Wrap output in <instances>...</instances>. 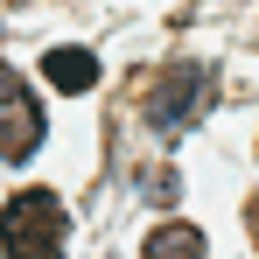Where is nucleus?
Instances as JSON below:
<instances>
[{
    "instance_id": "obj_1",
    "label": "nucleus",
    "mask_w": 259,
    "mask_h": 259,
    "mask_svg": "<svg viewBox=\"0 0 259 259\" xmlns=\"http://www.w3.org/2000/svg\"><path fill=\"white\" fill-rule=\"evenodd\" d=\"M63 203L49 189H14L0 210V245L7 259H63Z\"/></svg>"
},
{
    "instance_id": "obj_2",
    "label": "nucleus",
    "mask_w": 259,
    "mask_h": 259,
    "mask_svg": "<svg viewBox=\"0 0 259 259\" xmlns=\"http://www.w3.org/2000/svg\"><path fill=\"white\" fill-rule=\"evenodd\" d=\"M210 70L203 63H168L161 77H154V91H147V126L154 133H189L203 112H210Z\"/></svg>"
},
{
    "instance_id": "obj_3",
    "label": "nucleus",
    "mask_w": 259,
    "mask_h": 259,
    "mask_svg": "<svg viewBox=\"0 0 259 259\" xmlns=\"http://www.w3.org/2000/svg\"><path fill=\"white\" fill-rule=\"evenodd\" d=\"M35 147H42V105H35L28 77H14L0 63V161H28Z\"/></svg>"
},
{
    "instance_id": "obj_4",
    "label": "nucleus",
    "mask_w": 259,
    "mask_h": 259,
    "mask_svg": "<svg viewBox=\"0 0 259 259\" xmlns=\"http://www.w3.org/2000/svg\"><path fill=\"white\" fill-rule=\"evenodd\" d=\"M42 77L56 91H91V84H98V56H91V49H49Z\"/></svg>"
},
{
    "instance_id": "obj_5",
    "label": "nucleus",
    "mask_w": 259,
    "mask_h": 259,
    "mask_svg": "<svg viewBox=\"0 0 259 259\" xmlns=\"http://www.w3.org/2000/svg\"><path fill=\"white\" fill-rule=\"evenodd\" d=\"M140 259H203V231H196V224H161Z\"/></svg>"
}]
</instances>
